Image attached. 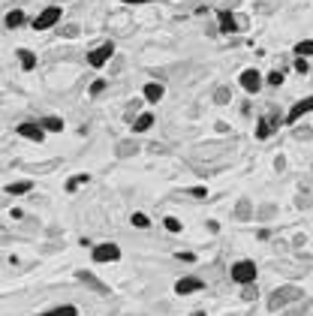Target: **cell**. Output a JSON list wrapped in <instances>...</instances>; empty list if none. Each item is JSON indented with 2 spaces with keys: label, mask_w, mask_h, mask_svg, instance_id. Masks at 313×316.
<instances>
[{
  "label": "cell",
  "mask_w": 313,
  "mask_h": 316,
  "mask_svg": "<svg viewBox=\"0 0 313 316\" xmlns=\"http://www.w3.org/2000/svg\"><path fill=\"white\" fill-rule=\"evenodd\" d=\"M229 277H232L235 283H241V286L256 283V262H253V259H238V262L232 265Z\"/></svg>",
  "instance_id": "obj_1"
},
{
  "label": "cell",
  "mask_w": 313,
  "mask_h": 316,
  "mask_svg": "<svg viewBox=\"0 0 313 316\" xmlns=\"http://www.w3.org/2000/svg\"><path fill=\"white\" fill-rule=\"evenodd\" d=\"M61 15H63V9L61 6H45L36 18H33V31L36 33H42V31H51L58 21H61Z\"/></svg>",
  "instance_id": "obj_2"
},
{
  "label": "cell",
  "mask_w": 313,
  "mask_h": 316,
  "mask_svg": "<svg viewBox=\"0 0 313 316\" xmlns=\"http://www.w3.org/2000/svg\"><path fill=\"white\" fill-rule=\"evenodd\" d=\"M91 259L94 262H118L121 259V247L112 244V241H102V244H96L94 250H91Z\"/></svg>",
  "instance_id": "obj_3"
},
{
  "label": "cell",
  "mask_w": 313,
  "mask_h": 316,
  "mask_svg": "<svg viewBox=\"0 0 313 316\" xmlns=\"http://www.w3.org/2000/svg\"><path fill=\"white\" fill-rule=\"evenodd\" d=\"M295 298H301V292H298V289H292V286H286V289H274V295H271L268 307H271V310H280V307H286V304H289V301H295Z\"/></svg>",
  "instance_id": "obj_4"
},
{
  "label": "cell",
  "mask_w": 313,
  "mask_h": 316,
  "mask_svg": "<svg viewBox=\"0 0 313 316\" xmlns=\"http://www.w3.org/2000/svg\"><path fill=\"white\" fill-rule=\"evenodd\" d=\"M112 58H115V45H112V42H102L99 48H94V51L88 55V63H91L94 69H99V66H106V63L112 61Z\"/></svg>",
  "instance_id": "obj_5"
},
{
  "label": "cell",
  "mask_w": 313,
  "mask_h": 316,
  "mask_svg": "<svg viewBox=\"0 0 313 316\" xmlns=\"http://www.w3.org/2000/svg\"><path fill=\"white\" fill-rule=\"evenodd\" d=\"M15 133L21 136V139H31V142H42L45 139V129H42V124H33V121H24V124H18L15 126Z\"/></svg>",
  "instance_id": "obj_6"
},
{
  "label": "cell",
  "mask_w": 313,
  "mask_h": 316,
  "mask_svg": "<svg viewBox=\"0 0 313 316\" xmlns=\"http://www.w3.org/2000/svg\"><path fill=\"white\" fill-rule=\"evenodd\" d=\"M202 289H205V280H202V277H193V274H190V277H181V280L175 283V292H178V295H193V292H202Z\"/></svg>",
  "instance_id": "obj_7"
},
{
  "label": "cell",
  "mask_w": 313,
  "mask_h": 316,
  "mask_svg": "<svg viewBox=\"0 0 313 316\" xmlns=\"http://www.w3.org/2000/svg\"><path fill=\"white\" fill-rule=\"evenodd\" d=\"M238 82H241V88H244L247 94H259V91H262V75H259L256 69H244Z\"/></svg>",
  "instance_id": "obj_8"
},
{
  "label": "cell",
  "mask_w": 313,
  "mask_h": 316,
  "mask_svg": "<svg viewBox=\"0 0 313 316\" xmlns=\"http://www.w3.org/2000/svg\"><path fill=\"white\" fill-rule=\"evenodd\" d=\"M75 277H79V280H82V283H85V286H91V289H94V292H102V295H106V292H109V286L102 283V280H99V277H96L94 271H75Z\"/></svg>",
  "instance_id": "obj_9"
},
{
  "label": "cell",
  "mask_w": 313,
  "mask_h": 316,
  "mask_svg": "<svg viewBox=\"0 0 313 316\" xmlns=\"http://www.w3.org/2000/svg\"><path fill=\"white\" fill-rule=\"evenodd\" d=\"M163 94H166L163 82H148V85H145V91H142V96H145V102H151V106H156V102L163 99Z\"/></svg>",
  "instance_id": "obj_10"
},
{
  "label": "cell",
  "mask_w": 313,
  "mask_h": 316,
  "mask_svg": "<svg viewBox=\"0 0 313 316\" xmlns=\"http://www.w3.org/2000/svg\"><path fill=\"white\" fill-rule=\"evenodd\" d=\"M304 112H313V94H310V96H304L301 102H295V106H292V112L286 115V121H289V124H295V121H298Z\"/></svg>",
  "instance_id": "obj_11"
},
{
  "label": "cell",
  "mask_w": 313,
  "mask_h": 316,
  "mask_svg": "<svg viewBox=\"0 0 313 316\" xmlns=\"http://www.w3.org/2000/svg\"><path fill=\"white\" fill-rule=\"evenodd\" d=\"M151 126H154V115H151V112H142V115L133 121V133H148Z\"/></svg>",
  "instance_id": "obj_12"
},
{
  "label": "cell",
  "mask_w": 313,
  "mask_h": 316,
  "mask_svg": "<svg viewBox=\"0 0 313 316\" xmlns=\"http://www.w3.org/2000/svg\"><path fill=\"white\" fill-rule=\"evenodd\" d=\"M238 31V18L232 12H220V33H235Z\"/></svg>",
  "instance_id": "obj_13"
},
{
  "label": "cell",
  "mask_w": 313,
  "mask_h": 316,
  "mask_svg": "<svg viewBox=\"0 0 313 316\" xmlns=\"http://www.w3.org/2000/svg\"><path fill=\"white\" fill-rule=\"evenodd\" d=\"M33 190V181H15V184H6V193L9 196H24Z\"/></svg>",
  "instance_id": "obj_14"
},
{
  "label": "cell",
  "mask_w": 313,
  "mask_h": 316,
  "mask_svg": "<svg viewBox=\"0 0 313 316\" xmlns=\"http://www.w3.org/2000/svg\"><path fill=\"white\" fill-rule=\"evenodd\" d=\"M39 124H42L45 133H61V129H63V121L58 118V115H48V118H42Z\"/></svg>",
  "instance_id": "obj_15"
},
{
  "label": "cell",
  "mask_w": 313,
  "mask_h": 316,
  "mask_svg": "<svg viewBox=\"0 0 313 316\" xmlns=\"http://www.w3.org/2000/svg\"><path fill=\"white\" fill-rule=\"evenodd\" d=\"M18 61H21V69H28V72H31L33 66H36V55L28 51V48H18Z\"/></svg>",
  "instance_id": "obj_16"
},
{
  "label": "cell",
  "mask_w": 313,
  "mask_h": 316,
  "mask_svg": "<svg viewBox=\"0 0 313 316\" xmlns=\"http://www.w3.org/2000/svg\"><path fill=\"white\" fill-rule=\"evenodd\" d=\"M39 316H79V310L72 304H61V307H51V310H45V313H39Z\"/></svg>",
  "instance_id": "obj_17"
},
{
  "label": "cell",
  "mask_w": 313,
  "mask_h": 316,
  "mask_svg": "<svg viewBox=\"0 0 313 316\" xmlns=\"http://www.w3.org/2000/svg\"><path fill=\"white\" fill-rule=\"evenodd\" d=\"M3 21H6V28H21V24H24V12H21V9H12V12H6Z\"/></svg>",
  "instance_id": "obj_18"
},
{
  "label": "cell",
  "mask_w": 313,
  "mask_h": 316,
  "mask_svg": "<svg viewBox=\"0 0 313 316\" xmlns=\"http://www.w3.org/2000/svg\"><path fill=\"white\" fill-rule=\"evenodd\" d=\"M129 223H133L136 229H148V226H151V220H148V214H142V211H136V214L129 217Z\"/></svg>",
  "instance_id": "obj_19"
},
{
  "label": "cell",
  "mask_w": 313,
  "mask_h": 316,
  "mask_svg": "<svg viewBox=\"0 0 313 316\" xmlns=\"http://www.w3.org/2000/svg\"><path fill=\"white\" fill-rule=\"evenodd\" d=\"M163 226H166V232H172V235H178V232L184 229V226H181V220H178V217H166V220H163Z\"/></svg>",
  "instance_id": "obj_20"
},
{
  "label": "cell",
  "mask_w": 313,
  "mask_h": 316,
  "mask_svg": "<svg viewBox=\"0 0 313 316\" xmlns=\"http://www.w3.org/2000/svg\"><path fill=\"white\" fill-rule=\"evenodd\" d=\"M271 136V121H259L256 126V139H268Z\"/></svg>",
  "instance_id": "obj_21"
},
{
  "label": "cell",
  "mask_w": 313,
  "mask_h": 316,
  "mask_svg": "<svg viewBox=\"0 0 313 316\" xmlns=\"http://www.w3.org/2000/svg\"><path fill=\"white\" fill-rule=\"evenodd\" d=\"M298 58H307V55H313V39H304V42H298Z\"/></svg>",
  "instance_id": "obj_22"
},
{
  "label": "cell",
  "mask_w": 313,
  "mask_h": 316,
  "mask_svg": "<svg viewBox=\"0 0 313 316\" xmlns=\"http://www.w3.org/2000/svg\"><path fill=\"white\" fill-rule=\"evenodd\" d=\"M88 181H91V178H88V175H72V181H69V184H66V190H69V193H72V190H75V187H82V184H88Z\"/></svg>",
  "instance_id": "obj_23"
},
{
  "label": "cell",
  "mask_w": 313,
  "mask_h": 316,
  "mask_svg": "<svg viewBox=\"0 0 313 316\" xmlns=\"http://www.w3.org/2000/svg\"><path fill=\"white\" fill-rule=\"evenodd\" d=\"M187 196H193V199H208V187H190Z\"/></svg>",
  "instance_id": "obj_24"
},
{
  "label": "cell",
  "mask_w": 313,
  "mask_h": 316,
  "mask_svg": "<svg viewBox=\"0 0 313 316\" xmlns=\"http://www.w3.org/2000/svg\"><path fill=\"white\" fill-rule=\"evenodd\" d=\"M106 91V78H94V85H91V96H99Z\"/></svg>",
  "instance_id": "obj_25"
},
{
  "label": "cell",
  "mask_w": 313,
  "mask_h": 316,
  "mask_svg": "<svg viewBox=\"0 0 313 316\" xmlns=\"http://www.w3.org/2000/svg\"><path fill=\"white\" fill-rule=\"evenodd\" d=\"M241 298H244V301H253V298H256V283H247V286H244Z\"/></svg>",
  "instance_id": "obj_26"
},
{
  "label": "cell",
  "mask_w": 313,
  "mask_h": 316,
  "mask_svg": "<svg viewBox=\"0 0 313 316\" xmlns=\"http://www.w3.org/2000/svg\"><path fill=\"white\" fill-rule=\"evenodd\" d=\"M63 36H66V39H75V36H79V28H75V24H69V28H63Z\"/></svg>",
  "instance_id": "obj_27"
},
{
  "label": "cell",
  "mask_w": 313,
  "mask_h": 316,
  "mask_svg": "<svg viewBox=\"0 0 313 316\" xmlns=\"http://www.w3.org/2000/svg\"><path fill=\"white\" fill-rule=\"evenodd\" d=\"M268 85H274V88L283 85V72H271V75H268Z\"/></svg>",
  "instance_id": "obj_28"
},
{
  "label": "cell",
  "mask_w": 313,
  "mask_h": 316,
  "mask_svg": "<svg viewBox=\"0 0 313 316\" xmlns=\"http://www.w3.org/2000/svg\"><path fill=\"white\" fill-rule=\"evenodd\" d=\"M118 151H121V157H129V154H136V145H121Z\"/></svg>",
  "instance_id": "obj_29"
},
{
  "label": "cell",
  "mask_w": 313,
  "mask_h": 316,
  "mask_svg": "<svg viewBox=\"0 0 313 316\" xmlns=\"http://www.w3.org/2000/svg\"><path fill=\"white\" fill-rule=\"evenodd\" d=\"M238 217H250V205H247V202L238 205Z\"/></svg>",
  "instance_id": "obj_30"
},
{
  "label": "cell",
  "mask_w": 313,
  "mask_h": 316,
  "mask_svg": "<svg viewBox=\"0 0 313 316\" xmlns=\"http://www.w3.org/2000/svg\"><path fill=\"white\" fill-rule=\"evenodd\" d=\"M295 69H298V72H307V61H304V58H298V61H295Z\"/></svg>",
  "instance_id": "obj_31"
},
{
  "label": "cell",
  "mask_w": 313,
  "mask_h": 316,
  "mask_svg": "<svg viewBox=\"0 0 313 316\" xmlns=\"http://www.w3.org/2000/svg\"><path fill=\"white\" fill-rule=\"evenodd\" d=\"M217 99H220V102H226V99H229V91H226V88H220V91H217Z\"/></svg>",
  "instance_id": "obj_32"
},
{
  "label": "cell",
  "mask_w": 313,
  "mask_h": 316,
  "mask_svg": "<svg viewBox=\"0 0 313 316\" xmlns=\"http://www.w3.org/2000/svg\"><path fill=\"white\" fill-rule=\"evenodd\" d=\"M121 3H133L136 6V3H154V0H121Z\"/></svg>",
  "instance_id": "obj_33"
},
{
  "label": "cell",
  "mask_w": 313,
  "mask_h": 316,
  "mask_svg": "<svg viewBox=\"0 0 313 316\" xmlns=\"http://www.w3.org/2000/svg\"><path fill=\"white\" fill-rule=\"evenodd\" d=\"M190 316H205V313H202V310H196V313H190Z\"/></svg>",
  "instance_id": "obj_34"
}]
</instances>
